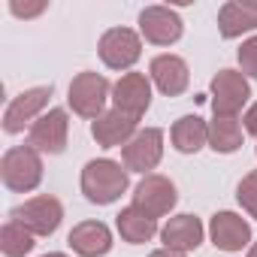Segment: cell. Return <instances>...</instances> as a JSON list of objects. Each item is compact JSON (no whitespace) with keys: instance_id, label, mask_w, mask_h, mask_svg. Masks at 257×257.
Returning a JSON list of instances; mask_svg holds the SVG:
<instances>
[{"instance_id":"cell-1","label":"cell","mask_w":257,"mask_h":257,"mask_svg":"<svg viewBox=\"0 0 257 257\" xmlns=\"http://www.w3.org/2000/svg\"><path fill=\"white\" fill-rule=\"evenodd\" d=\"M127 185H131V173L118 161L100 158V161H88L85 170H82V194L94 206L115 203L127 191Z\"/></svg>"},{"instance_id":"cell-2","label":"cell","mask_w":257,"mask_h":257,"mask_svg":"<svg viewBox=\"0 0 257 257\" xmlns=\"http://www.w3.org/2000/svg\"><path fill=\"white\" fill-rule=\"evenodd\" d=\"M0 179L16 194H28L43 182V158L31 146H13L0 161Z\"/></svg>"},{"instance_id":"cell-3","label":"cell","mask_w":257,"mask_h":257,"mask_svg":"<svg viewBox=\"0 0 257 257\" xmlns=\"http://www.w3.org/2000/svg\"><path fill=\"white\" fill-rule=\"evenodd\" d=\"M112 97V85L106 76L100 73H79L73 82H70V91H67V103L70 109L79 115V118H88V121H97L103 112H106V100Z\"/></svg>"},{"instance_id":"cell-4","label":"cell","mask_w":257,"mask_h":257,"mask_svg":"<svg viewBox=\"0 0 257 257\" xmlns=\"http://www.w3.org/2000/svg\"><path fill=\"white\" fill-rule=\"evenodd\" d=\"M10 218L19 221V224H22L25 230H31L34 236H52V233L61 227V221H64V206H61L58 197L40 194V197H31V200H25L22 206H16V209L10 212Z\"/></svg>"},{"instance_id":"cell-5","label":"cell","mask_w":257,"mask_h":257,"mask_svg":"<svg viewBox=\"0 0 257 257\" xmlns=\"http://www.w3.org/2000/svg\"><path fill=\"white\" fill-rule=\"evenodd\" d=\"M70 140V115L67 109H49L43 112L28 131V143L40 155H61Z\"/></svg>"},{"instance_id":"cell-6","label":"cell","mask_w":257,"mask_h":257,"mask_svg":"<svg viewBox=\"0 0 257 257\" xmlns=\"http://www.w3.org/2000/svg\"><path fill=\"white\" fill-rule=\"evenodd\" d=\"M97 52L109 70H131L143 55V37L131 28H109L100 37Z\"/></svg>"},{"instance_id":"cell-7","label":"cell","mask_w":257,"mask_h":257,"mask_svg":"<svg viewBox=\"0 0 257 257\" xmlns=\"http://www.w3.org/2000/svg\"><path fill=\"white\" fill-rule=\"evenodd\" d=\"M161 158H164V131L161 127L137 131V137L121 149V161H124L127 173L152 176V170L161 164Z\"/></svg>"},{"instance_id":"cell-8","label":"cell","mask_w":257,"mask_h":257,"mask_svg":"<svg viewBox=\"0 0 257 257\" xmlns=\"http://www.w3.org/2000/svg\"><path fill=\"white\" fill-rule=\"evenodd\" d=\"M176 203H179L176 185H173L167 176L152 173V176H143V182L134 188V203H131V206L143 209L146 215H152V218L158 221V218L170 215Z\"/></svg>"},{"instance_id":"cell-9","label":"cell","mask_w":257,"mask_h":257,"mask_svg":"<svg viewBox=\"0 0 257 257\" xmlns=\"http://www.w3.org/2000/svg\"><path fill=\"white\" fill-rule=\"evenodd\" d=\"M52 97V85H40V88H28L19 97L10 100L7 112H4V131L7 134H22L25 127L31 131V124L43 115V109L49 106Z\"/></svg>"},{"instance_id":"cell-10","label":"cell","mask_w":257,"mask_h":257,"mask_svg":"<svg viewBox=\"0 0 257 257\" xmlns=\"http://www.w3.org/2000/svg\"><path fill=\"white\" fill-rule=\"evenodd\" d=\"M248 97H251V88H248V79L242 73L221 70L212 79V109H215V115L236 118L242 112V106L248 103Z\"/></svg>"},{"instance_id":"cell-11","label":"cell","mask_w":257,"mask_h":257,"mask_svg":"<svg viewBox=\"0 0 257 257\" xmlns=\"http://www.w3.org/2000/svg\"><path fill=\"white\" fill-rule=\"evenodd\" d=\"M112 109L131 115V118H143L146 109L152 106V82L143 73H124L115 85H112Z\"/></svg>"},{"instance_id":"cell-12","label":"cell","mask_w":257,"mask_h":257,"mask_svg":"<svg viewBox=\"0 0 257 257\" xmlns=\"http://www.w3.org/2000/svg\"><path fill=\"white\" fill-rule=\"evenodd\" d=\"M182 31H185V25H182L179 13L170 7H146L140 13V34L152 46H173V43H179Z\"/></svg>"},{"instance_id":"cell-13","label":"cell","mask_w":257,"mask_h":257,"mask_svg":"<svg viewBox=\"0 0 257 257\" xmlns=\"http://www.w3.org/2000/svg\"><path fill=\"white\" fill-rule=\"evenodd\" d=\"M137 118L124 115L118 109H106L97 121H91V137L97 140L100 149H124L127 143H131L137 137Z\"/></svg>"},{"instance_id":"cell-14","label":"cell","mask_w":257,"mask_h":257,"mask_svg":"<svg viewBox=\"0 0 257 257\" xmlns=\"http://www.w3.org/2000/svg\"><path fill=\"white\" fill-rule=\"evenodd\" d=\"M209 236L221 251H242L251 242V224L236 212H218L209 221Z\"/></svg>"},{"instance_id":"cell-15","label":"cell","mask_w":257,"mask_h":257,"mask_svg":"<svg viewBox=\"0 0 257 257\" xmlns=\"http://www.w3.org/2000/svg\"><path fill=\"white\" fill-rule=\"evenodd\" d=\"M149 76H152V82L158 85V91L167 94V97L185 94V91H188V82H191L188 64H185L179 55H158V58L149 64Z\"/></svg>"},{"instance_id":"cell-16","label":"cell","mask_w":257,"mask_h":257,"mask_svg":"<svg viewBox=\"0 0 257 257\" xmlns=\"http://www.w3.org/2000/svg\"><path fill=\"white\" fill-rule=\"evenodd\" d=\"M161 242L164 248L179 251V254L197 251L203 242V221L197 215H176L161 227Z\"/></svg>"},{"instance_id":"cell-17","label":"cell","mask_w":257,"mask_h":257,"mask_svg":"<svg viewBox=\"0 0 257 257\" xmlns=\"http://www.w3.org/2000/svg\"><path fill=\"white\" fill-rule=\"evenodd\" d=\"M67 245L79 257H103L112 251V230L103 221H82L70 230Z\"/></svg>"},{"instance_id":"cell-18","label":"cell","mask_w":257,"mask_h":257,"mask_svg":"<svg viewBox=\"0 0 257 257\" xmlns=\"http://www.w3.org/2000/svg\"><path fill=\"white\" fill-rule=\"evenodd\" d=\"M257 28V4H242V0H230L218 10V31L224 40H236L248 31Z\"/></svg>"},{"instance_id":"cell-19","label":"cell","mask_w":257,"mask_h":257,"mask_svg":"<svg viewBox=\"0 0 257 257\" xmlns=\"http://www.w3.org/2000/svg\"><path fill=\"white\" fill-rule=\"evenodd\" d=\"M170 140H173V149L182 152V155H197L203 146H209V124L197 115H182L173 131H170Z\"/></svg>"},{"instance_id":"cell-20","label":"cell","mask_w":257,"mask_h":257,"mask_svg":"<svg viewBox=\"0 0 257 257\" xmlns=\"http://www.w3.org/2000/svg\"><path fill=\"white\" fill-rule=\"evenodd\" d=\"M115 227H118L121 239L131 242V245H143V242H149V239L158 233V221H155L152 215H146L143 209H137V206L121 209V212L115 215Z\"/></svg>"},{"instance_id":"cell-21","label":"cell","mask_w":257,"mask_h":257,"mask_svg":"<svg viewBox=\"0 0 257 257\" xmlns=\"http://www.w3.org/2000/svg\"><path fill=\"white\" fill-rule=\"evenodd\" d=\"M209 149L218 155H233L242 149V124L239 118L215 115L209 121Z\"/></svg>"},{"instance_id":"cell-22","label":"cell","mask_w":257,"mask_h":257,"mask_svg":"<svg viewBox=\"0 0 257 257\" xmlns=\"http://www.w3.org/2000/svg\"><path fill=\"white\" fill-rule=\"evenodd\" d=\"M34 233L31 230H25L19 221H7L4 224V230H0V251H4L7 257H25V254H31L34 251Z\"/></svg>"},{"instance_id":"cell-23","label":"cell","mask_w":257,"mask_h":257,"mask_svg":"<svg viewBox=\"0 0 257 257\" xmlns=\"http://www.w3.org/2000/svg\"><path fill=\"white\" fill-rule=\"evenodd\" d=\"M236 200H239V206H242L251 218H257V170H251V173L239 182Z\"/></svg>"},{"instance_id":"cell-24","label":"cell","mask_w":257,"mask_h":257,"mask_svg":"<svg viewBox=\"0 0 257 257\" xmlns=\"http://www.w3.org/2000/svg\"><path fill=\"white\" fill-rule=\"evenodd\" d=\"M239 67H242V76H251L257 79V37H248L242 46H239Z\"/></svg>"},{"instance_id":"cell-25","label":"cell","mask_w":257,"mask_h":257,"mask_svg":"<svg viewBox=\"0 0 257 257\" xmlns=\"http://www.w3.org/2000/svg\"><path fill=\"white\" fill-rule=\"evenodd\" d=\"M46 10H49V4H19V0H13V4H10V13L16 19H37Z\"/></svg>"},{"instance_id":"cell-26","label":"cell","mask_w":257,"mask_h":257,"mask_svg":"<svg viewBox=\"0 0 257 257\" xmlns=\"http://www.w3.org/2000/svg\"><path fill=\"white\" fill-rule=\"evenodd\" d=\"M242 121H245V131H248L251 137H257V103H251V106H248V112H245V118H242Z\"/></svg>"},{"instance_id":"cell-27","label":"cell","mask_w":257,"mask_h":257,"mask_svg":"<svg viewBox=\"0 0 257 257\" xmlns=\"http://www.w3.org/2000/svg\"><path fill=\"white\" fill-rule=\"evenodd\" d=\"M149 257H185V254H179V251H170V248H158V251H152Z\"/></svg>"},{"instance_id":"cell-28","label":"cell","mask_w":257,"mask_h":257,"mask_svg":"<svg viewBox=\"0 0 257 257\" xmlns=\"http://www.w3.org/2000/svg\"><path fill=\"white\" fill-rule=\"evenodd\" d=\"M248 257H257V242H254V245L248 248Z\"/></svg>"},{"instance_id":"cell-29","label":"cell","mask_w":257,"mask_h":257,"mask_svg":"<svg viewBox=\"0 0 257 257\" xmlns=\"http://www.w3.org/2000/svg\"><path fill=\"white\" fill-rule=\"evenodd\" d=\"M43 257H67V254H61V251H52V254H43Z\"/></svg>"}]
</instances>
